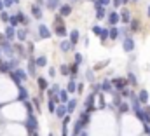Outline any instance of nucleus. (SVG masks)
<instances>
[{
  "label": "nucleus",
  "instance_id": "obj_47",
  "mask_svg": "<svg viewBox=\"0 0 150 136\" xmlns=\"http://www.w3.org/2000/svg\"><path fill=\"white\" fill-rule=\"evenodd\" d=\"M0 10H3V3H2V0H0Z\"/></svg>",
  "mask_w": 150,
  "mask_h": 136
},
{
  "label": "nucleus",
  "instance_id": "obj_6",
  "mask_svg": "<svg viewBox=\"0 0 150 136\" xmlns=\"http://www.w3.org/2000/svg\"><path fill=\"white\" fill-rule=\"evenodd\" d=\"M138 101H140V103H143V105H147V101H149V91L142 89V91L138 93Z\"/></svg>",
  "mask_w": 150,
  "mask_h": 136
},
{
  "label": "nucleus",
  "instance_id": "obj_13",
  "mask_svg": "<svg viewBox=\"0 0 150 136\" xmlns=\"http://www.w3.org/2000/svg\"><path fill=\"white\" fill-rule=\"evenodd\" d=\"M79 38H80V33H79L77 30L70 31V44H72V45H75V44L79 42Z\"/></svg>",
  "mask_w": 150,
  "mask_h": 136
},
{
  "label": "nucleus",
  "instance_id": "obj_30",
  "mask_svg": "<svg viewBox=\"0 0 150 136\" xmlns=\"http://www.w3.org/2000/svg\"><path fill=\"white\" fill-rule=\"evenodd\" d=\"M75 87H77V86H75V80H70V82H68V87H66V93H73Z\"/></svg>",
  "mask_w": 150,
  "mask_h": 136
},
{
  "label": "nucleus",
  "instance_id": "obj_11",
  "mask_svg": "<svg viewBox=\"0 0 150 136\" xmlns=\"http://www.w3.org/2000/svg\"><path fill=\"white\" fill-rule=\"evenodd\" d=\"M17 89H19V94H17L19 101H26V100H28V91H26L23 86H17Z\"/></svg>",
  "mask_w": 150,
  "mask_h": 136
},
{
  "label": "nucleus",
  "instance_id": "obj_39",
  "mask_svg": "<svg viewBox=\"0 0 150 136\" xmlns=\"http://www.w3.org/2000/svg\"><path fill=\"white\" fill-rule=\"evenodd\" d=\"M0 19H2L3 23H5V21H9V14H7L5 10H2V14H0Z\"/></svg>",
  "mask_w": 150,
  "mask_h": 136
},
{
  "label": "nucleus",
  "instance_id": "obj_37",
  "mask_svg": "<svg viewBox=\"0 0 150 136\" xmlns=\"http://www.w3.org/2000/svg\"><path fill=\"white\" fill-rule=\"evenodd\" d=\"M136 114V117L142 121V122H145V115H143V110H138V112H135Z\"/></svg>",
  "mask_w": 150,
  "mask_h": 136
},
{
  "label": "nucleus",
  "instance_id": "obj_14",
  "mask_svg": "<svg viewBox=\"0 0 150 136\" xmlns=\"http://www.w3.org/2000/svg\"><path fill=\"white\" fill-rule=\"evenodd\" d=\"M58 100L61 101V105H65V103L68 101V93H66L65 89H59V93H58Z\"/></svg>",
  "mask_w": 150,
  "mask_h": 136
},
{
  "label": "nucleus",
  "instance_id": "obj_18",
  "mask_svg": "<svg viewBox=\"0 0 150 136\" xmlns=\"http://www.w3.org/2000/svg\"><path fill=\"white\" fill-rule=\"evenodd\" d=\"M59 12H61V16H70L72 14V7L70 5H61L59 7Z\"/></svg>",
  "mask_w": 150,
  "mask_h": 136
},
{
  "label": "nucleus",
  "instance_id": "obj_21",
  "mask_svg": "<svg viewBox=\"0 0 150 136\" xmlns=\"http://www.w3.org/2000/svg\"><path fill=\"white\" fill-rule=\"evenodd\" d=\"M107 16V10H105V7H100V9H96V19H103Z\"/></svg>",
  "mask_w": 150,
  "mask_h": 136
},
{
  "label": "nucleus",
  "instance_id": "obj_9",
  "mask_svg": "<svg viewBox=\"0 0 150 136\" xmlns=\"http://www.w3.org/2000/svg\"><path fill=\"white\" fill-rule=\"evenodd\" d=\"M114 86H115L119 91H122V89L128 86V80H126V79H115V80H114Z\"/></svg>",
  "mask_w": 150,
  "mask_h": 136
},
{
  "label": "nucleus",
  "instance_id": "obj_5",
  "mask_svg": "<svg viewBox=\"0 0 150 136\" xmlns=\"http://www.w3.org/2000/svg\"><path fill=\"white\" fill-rule=\"evenodd\" d=\"M133 49H135V40L128 37V38L124 40V51H126V52H131Z\"/></svg>",
  "mask_w": 150,
  "mask_h": 136
},
{
  "label": "nucleus",
  "instance_id": "obj_23",
  "mask_svg": "<svg viewBox=\"0 0 150 136\" xmlns=\"http://www.w3.org/2000/svg\"><path fill=\"white\" fill-rule=\"evenodd\" d=\"M2 51L7 52V54L10 56V54H12V47H10V44H9V42H3V44H2Z\"/></svg>",
  "mask_w": 150,
  "mask_h": 136
},
{
  "label": "nucleus",
  "instance_id": "obj_3",
  "mask_svg": "<svg viewBox=\"0 0 150 136\" xmlns=\"http://www.w3.org/2000/svg\"><path fill=\"white\" fill-rule=\"evenodd\" d=\"M38 31H40V37H42V38H49V37H51V30H49L45 24H40V26H38Z\"/></svg>",
  "mask_w": 150,
  "mask_h": 136
},
{
  "label": "nucleus",
  "instance_id": "obj_36",
  "mask_svg": "<svg viewBox=\"0 0 150 136\" xmlns=\"http://www.w3.org/2000/svg\"><path fill=\"white\" fill-rule=\"evenodd\" d=\"M80 63H82V54L75 52V65H80Z\"/></svg>",
  "mask_w": 150,
  "mask_h": 136
},
{
  "label": "nucleus",
  "instance_id": "obj_41",
  "mask_svg": "<svg viewBox=\"0 0 150 136\" xmlns=\"http://www.w3.org/2000/svg\"><path fill=\"white\" fill-rule=\"evenodd\" d=\"M61 73H63V75H66V73H68V66H66V65H63V66H61Z\"/></svg>",
  "mask_w": 150,
  "mask_h": 136
},
{
  "label": "nucleus",
  "instance_id": "obj_1",
  "mask_svg": "<svg viewBox=\"0 0 150 136\" xmlns=\"http://www.w3.org/2000/svg\"><path fill=\"white\" fill-rule=\"evenodd\" d=\"M26 128H28V131H37V128H38V124H37V119H35V117H33L31 114H28Z\"/></svg>",
  "mask_w": 150,
  "mask_h": 136
},
{
  "label": "nucleus",
  "instance_id": "obj_10",
  "mask_svg": "<svg viewBox=\"0 0 150 136\" xmlns=\"http://www.w3.org/2000/svg\"><path fill=\"white\" fill-rule=\"evenodd\" d=\"M98 87H100L101 91H105V93H114V89H112V84H110L108 80H103V82H101Z\"/></svg>",
  "mask_w": 150,
  "mask_h": 136
},
{
  "label": "nucleus",
  "instance_id": "obj_28",
  "mask_svg": "<svg viewBox=\"0 0 150 136\" xmlns=\"http://www.w3.org/2000/svg\"><path fill=\"white\" fill-rule=\"evenodd\" d=\"M79 122H80L82 126H86V124L89 122V114H87V112H84V114H82V119H80Z\"/></svg>",
  "mask_w": 150,
  "mask_h": 136
},
{
  "label": "nucleus",
  "instance_id": "obj_24",
  "mask_svg": "<svg viewBox=\"0 0 150 136\" xmlns=\"http://www.w3.org/2000/svg\"><path fill=\"white\" fill-rule=\"evenodd\" d=\"M14 31H16V30H14L12 26H7V28H5V37H7V38H14Z\"/></svg>",
  "mask_w": 150,
  "mask_h": 136
},
{
  "label": "nucleus",
  "instance_id": "obj_19",
  "mask_svg": "<svg viewBox=\"0 0 150 136\" xmlns=\"http://www.w3.org/2000/svg\"><path fill=\"white\" fill-rule=\"evenodd\" d=\"M45 65H47V58L45 56H38L35 59V66H45Z\"/></svg>",
  "mask_w": 150,
  "mask_h": 136
},
{
  "label": "nucleus",
  "instance_id": "obj_7",
  "mask_svg": "<svg viewBox=\"0 0 150 136\" xmlns=\"http://www.w3.org/2000/svg\"><path fill=\"white\" fill-rule=\"evenodd\" d=\"M31 14L35 19H42V9L40 5H31Z\"/></svg>",
  "mask_w": 150,
  "mask_h": 136
},
{
  "label": "nucleus",
  "instance_id": "obj_43",
  "mask_svg": "<svg viewBox=\"0 0 150 136\" xmlns=\"http://www.w3.org/2000/svg\"><path fill=\"white\" fill-rule=\"evenodd\" d=\"M121 3H122V2H121V0H112V5H115V7H119V5H121Z\"/></svg>",
  "mask_w": 150,
  "mask_h": 136
},
{
  "label": "nucleus",
  "instance_id": "obj_44",
  "mask_svg": "<svg viewBox=\"0 0 150 136\" xmlns=\"http://www.w3.org/2000/svg\"><path fill=\"white\" fill-rule=\"evenodd\" d=\"M49 75L54 77V75H56V70H54V68H49Z\"/></svg>",
  "mask_w": 150,
  "mask_h": 136
},
{
  "label": "nucleus",
  "instance_id": "obj_20",
  "mask_svg": "<svg viewBox=\"0 0 150 136\" xmlns=\"http://www.w3.org/2000/svg\"><path fill=\"white\" fill-rule=\"evenodd\" d=\"M14 73H16V77H17L21 82H23V80H26V77H28V75H26V72H24V70H21V68H19V70H14Z\"/></svg>",
  "mask_w": 150,
  "mask_h": 136
},
{
  "label": "nucleus",
  "instance_id": "obj_16",
  "mask_svg": "<svg viewBox=\"0 0 150 136\" xmlns=\"http://www.w3.org/2000/svg\"><path fill=\"white\" fill-rule=\"evenodd\" d=\"M45 5H47V9L54 10V9L59 7V0H45Z\"/></svg>",
  "mask_w": 150,
  "mask_h": 136
},
{
  "label": "nucleus",
  "instance_id": "obj_4",
  "mask_svg": "<svg viewBox=\"0 0 150 136\" xmlns=\"http://www.w3.org/2000/svg\"><path fill=\"white\" fill-rule=\"evenodd\" d=\"M66 33H68V31H66V28L63 26V23L59 24V23L56 21V35H58V37H66Z\"/></svg>",
  "mask_w": 150,
  "mask_h": 136
},
{
  "label": "nucleus",
  "instance_id": "obj_29",
  "mask_svg": "<svg viewBox=\"0 0 150 136\" xmlns=\"http://www.w3.org/2000/svg\"><path fill=\"white\" fill-rule=\"evenodd\" d=\"M26 37H28L26 30H19V31H17V38H19V40H26Z\"/></svg>",
  "mask_w": 150,
  "mask_h": 136
},
{
  "label": "nucleus",
  "instance_id": "obj_51",
  "mask_svg": "<svg viewBox=\"0 0 150 136\" xmlns=\"http://www.w3.org/2000/svg\"><path fill=\"white\" fill-rule=\"evenodd\" d=\"M49 136H52V135H49Z\"/></svg>",
  "mask_w": 150,
  "mask_h": 136
},
{
  "label": "nucleus",
  "instance_id": "obj_26",
  "mask_svg": "<svg viewBox=\"0 0 150 136\" xmlns=\"http://www.w3.org/2000/svg\"><path fill=\"white\" fill-rule=\"evenodd\" d=\"M38 87H40V89H42V91H45V89H47V87H49V86H47V80H45V79H42V77H40V79H38Z\"/></svg>",
  "mask_w": 150,
  "mask_h": 136
},
{
  "label": "nucleus",
  "instance_id": "obj_2",
  "mask_svg": "<svg viewBox=\"0 0 150 136\" xmlns=\"http://www.w3.org/2000/svg\"><path fill=\"white\" fill-rule=\"evenodd\" d=\"M59 49H61L63 52H68V51H73V49H75V45H72V44H70V40H63V42L59 44Z\"/></svg>",
  "mask_w": 150,
  "mask_h": 136
},
{
  "label": "nucleus",
  "instance_id": "obj_50",
  "mask_svg": "<svg viewBox=\"0 0 150 136\" xmlns=\"http://www.w3.org/2000/svg\"><path fill=\"white\" fill-rule=\"evenodd\" d=\"M131 2H138V0H131Z\"/></svg>",
  "mask_w": 150,
  "mask_h": 136
},
{
  "label": "nucleus",
  "instance_id": "obj_40",
  "mask_svg": "<svg viewBox=\"0 0 150 136\" xmlns=\"http://www.w3.org/2000/svg\"><path fill=\"white\" fill-rule=\"evenodd\" d=\"M101 30H103L101 26H93V31H94V35H98V37L101 35Z\"/></svg>",
  "mask_w": 150,
  "mask_h": 136
},
{
  "label": "nucleus",
  "instance_id": "obj_25",
  "mask_svg": "<svg viewBox=\"0 0 150 136\" xmlns=\"http://www.w3.org/2000/svg\"><path fill=\"white\" fill-rule=\"evenodd\" d=\"M143 115H145V122H147V124H150V107H149V105H145Z\"/></svg>",
  "mask_w": 150,
  "mask_h": 136
},
{
  "label": "nucleus",
  "instance_id": "obj_42",
  "mask_svg": "<svg viewBox=\"0 0 150 136\" xmlns=\"http://www.w3.org/2000/svg\"><path fill=\"white\" fill-rule=\"evenodd\" d=\"M128 79H129V80H131L133 84H136V77H135L133 73H129V75H128Z\"/></svg>",
  "mask_w": 150,
  "mask_h": 136
},
{
  "label": "nucleus",
  "instance_id": "obj_52",
  "mask_svg": "<svg viewBox=\"0 0 150 136\" xmlns=\"http://www.w3.org/2000/svg\"><path fill=\"white\" fill-rule=\"evenodd\" d=\"M72 2H73V0H72Z\"/></svg>",
  "mask_w": 150,
  "mask_h": 136
},
{
  "label": "nucleus",
  "instance_id": "obj_35",
  "mask_svg": "<svg viewBox=\"0 0 150 136\" xmlns=\"http://www.w3.org/2000/svg\"><path fill=\"white\" fill-rule=\"evenodd\" d=\"M100 38H101V42H103V40H107V38H108V30H105V28H103V30H101Z\"/></svg>",
  "mask_w": 150,
  "mask_h": 136
},
{
  "label": "nucleus",
  "instance_id": "obj_49",
  "mask_svg": "<svg viewBox=\"0 0 150 136\" xmlns=\"http://www.w3.org/2000/svg\"><path fill=\"white\" fill-rule=\"evenodd\" d=\"M149 17H150V7H149Z\"/></svg>",
  "mask_w": 150,
  "mask_h": 136
},
{
  "label": "nucleus",
  "instance_id": "obj_15",
  "mask_svg": "<svg viewBox=\"0 0 150 136\" xmlns=\"http://www.w3.org/2000/svg\"><path fill=\"white\" fill-rule=\"evenodd\" d=\"M54 114H56L59 119H61V117H66V107H65V105H59V107H56Z\"/></svg>",
  "mask_w": 150,
  "mask_h": 136
},
{
  "label": "nucleus",
  "instance_id": "obj_45",
  "mask_svg": "<svg viewBox=\"0 0 150 136\" xmlns=\"http://www.w3.org/2000/svg\"><path fill=\"white\" fill-rule=\"evenodd\" d=\"M145 133L150 136V124H145Z\"/></svg>",
  "mask_w": 150,
  "mask_h": 136
},
{
  "label": "nucleus",
  "instance_id": "obj_31",
  "mask_svg": "<svg viewBox=\"0 0 150 136\" xmlns=\"http://www.w3.org/2000/svg\"><path fill=\"white\" fill-rule=\"evenodd\" d=\"M2 3H3V7H10L14 3H19V0H2Z\"/></svg>",
  "mask_w": 150,
  "mask_h": 136
},
{
  "label": "nucleus",
  "instance_id": "obj_33",
  "mask_svg": "<svg viewBox=\"0 0 150 136\" xmlns=\"http://www.w3.org/2000/svg\"><path fill=\"white\" fill-rule=\"evenodd\" d=\"M58 93H59V86H52V87L49 89V94H51V96H54V94H58Z\"/></svg>",
  "mask_w": 150,
  "mask_h": 136
},
{
  "label": "nucleus",
  "instance_id": "obj_12",
  "mask_svg": "<svg viewBox=\"0 0 150 136\" xmlns=\"http://www.w3.org/2000/svg\"><path fill=\"white\" fill-rule=\"evenodd\" d=\"M119 35H121V30H119L117 26H114V28H110V30H108V38L115 40V38H117Z\"/></svg>",
  "mask_w": 150,
  "mask_h": 136
},
{
  "label": "nucleus",
  "instance_id": "obj_17",
  "mask_svg": "<svg viewBox=\"0 0 150 136\" xmlns=\"http://www.w3.org/2000/svg\"><path fill=\"white\" fill-rule=\"evenodd\" d=\"M66 103H68V105H66V112H68V114H72V112L77 108V101H75V100H68Z\"/></svg>",
  "mask_w": 150,
  "mask_h": 136
},
{
  "label": "nucleus",
  "instance_id": "obj_22",
  "mask_svg": "<svg viewBox=\"0 0 150 136\" xmlns=\"http://www.w3.org/2000/svg\"><path fill=\"white\" fill-rule=\"evenodd\" d=\"M119 16L122 17V21H124V23H129V21H131V17H129L131 14H129V10H128V9H124V10H122V14H119Z\"/></svg>",
  "mask_w": 150,
  "mask_h": 136
},
{
  "label": "nucleus",
  "instance_id": "obj_8",
  "mask_svg": "<svg viewBox=\"0 0 150 136\" xmlns=\"http://www.w3.org/2000/svg\"><path fill=\"white\" fill-rule=\"evenodd\" d=\"M108 21H110V24H114V26H115V24L121 21V16L114 10V12H110V14H108Z\"/></svg>",
  "mask_w": 150,
  "mask_h": 136
},
{
  "label": "nucleus",
  "instance_id": "obj_38",
  "mask_svg": "<svg viewBox=\"0 0 150 136\" xmlns=\"http://www.w3.org/2000/svg\"><path fill=\"white\" fill-rule=\"evenodd\" d=\"M80 128H82V124H80V122H75V128H73V135H79V133H80Z\"/></svg>",
  "mask_w": 150,
  "mask_h": 136
},
{
  "label": "nucleus",
  "instance_id": "obj_48",
  "mask_svg": "<svg viewBox=\"0 0 150 136\" xmlns=\"http://www.w3.org/2000/svg\"><path fill=\"white\" fill-rule=\"evenodd\" d=\"M121 2H124V3H128V2H129V0H121Z\"/></svg>",
  "mask_w": 150,
  "mask_h": 136
},
{
  "label": "nucleus",
  "instance_id": "obj_32",
  "mask_svg": "<svg viewBox=\"0 0 150 136\" xmlns=\"http://www.w3.org/2000/svg\"><path fill=\"white\" fill-rule=\"evenodd\" d=\"M131 107H133V110H135V112H138V110H140V101H138V98H135V100H133Z\"/></svg>",
  "mask_w": 150,
  "mask_h": 136
},
{
  "label": "nucleus",
  "instance_id": "obj_27",
  "mask_svg": "<svg viewBox=\"0 0 150 136\" xmlns=\"http://www.w3.org/2000/svg\"><path fill=\"white\" fill-rule=\"evenodd\" d=\"M35 70H37L35 63H33V61H30V63H28V73H30V75H35Z\"/></svg>",
  "mask_w": 150,
  "mask_h": 136
},
{
  "label": "nucleus",
  "instance_id": "obj_46",
  "mask_svg": "<svg viewBox=\"0 0 150 136\" xmlns=\"http://www.w3.org/2000/svg\"><path fill=\"white\" fill-rule=\"evenodd\" d=\"M87 79H89V80H93V79H94V75H93V72H87Z\"/></svg>",
  "mask_w": 150,
  "mask_h": 136
},
{
  "label": "nucleus",
  "instance_id": "obj_34",
  "mask_svg": "<svg viewBox=\"0 0 150 136\" xmlns=\"http://www.w3.org/2000/svg\"><path fill=\"white\" fill-rule=\"evenodd\" d=\"M119 110H121L122 114H126V112L129 110V105H128V103H121V105H119Z\"/></svg>",
  "mask_w": 150,
  "mask_h": 136
}]
</instances>
